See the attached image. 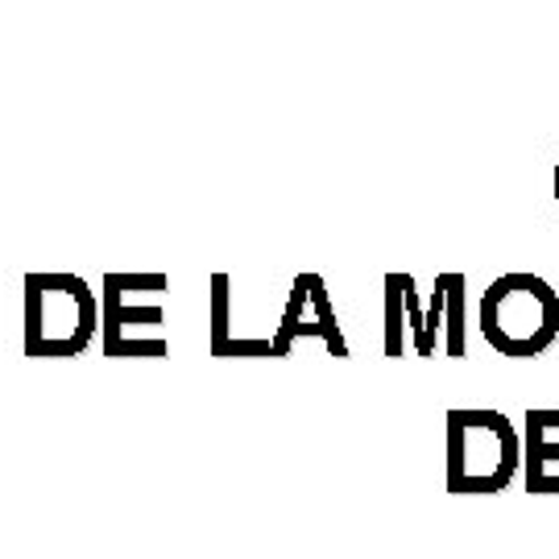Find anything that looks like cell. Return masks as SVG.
Masks as SVG:
<instances>
[{
    "label": "cell",
    "mask_w": 559,
    "mask_h": 559,
    "mask_svg": "<svg viewBox=\"0 0 559 559\" xmlns=\"http://www.w3.org/2000/svg\"><path fill=\"white\" fill-rule=\"evenodd\" d=\"M448 493H501L522 473V431L489 406L448 411Z\"/></svg>",
    "instance_id": "obj_1"
},
{
    "label": "cell",
    "mask_w": 559,
    "mask_h": 559,
    "mask_svg": "<svg viewBox=\"0 0 559 559\" xmlns=\"http://www.w3.org/2000/svg\"><path fill=\"white\" fill-rule=\"evenodd\" d=\"M480 336L501 357L531 360L547 353L559 336L556 286L531 270H510L480 295Z\"/></svg>",
    "instance_id": "obj_2"
},
{
    "label": "cell",
    "mask_w": 559,
    "mask_h": 559,
    "mask_svg": "<svg viewBox=\"0 0 559 559\" xmlns=\"http://www.w3.org/2000/svg\"><path fill=\"white\" fill-rule=\"evenodd\" d=\"M96 332V302L71 274L29 278V348L34 353H80Z\"/></svg>",
    "instance_id": "obj_3"
},
{
    "label": "cell",
    "mask_w": 559,
    "mask_h": 559,
    "mask_svg": "<svg viewBox=\"0 0 559 559\" xmlns=\"http://www.w3.org/2000/svg\"><path fill=\"white\" fill-rule=\"evenodd\" d=\"M302 336H320L332 357H348V344L340 336L336 311H332V299H328V282L320 274H299L295 286H290L278 336H274V357H286L290 344Z\"/></svg>",
    "instance_id": "obj_4"
},
{
    "label": "cell",
    "mask_w": 559,
    "mask_h": 559,
    "mask_svg": "<svg viewBox=\"0 0 559 559\" xmlns=\"http://www.w3.org/2000/svg\"><path fill=\"white\" fill-rule=\"evenodd\" d=\"M522 489L526 493H559V411L531 406L522 415Z\"/></svg>",
    "instance_id": "obj_5"
},
{
    "label": "cell",
    "mask_w": 559,
    "mask_h": 559,
    "mask_svg": "<svg viewBox=\"0 0 559 559\" xmlns=\"http://www.w3.org/2000/svg\"><path fill=\"white\" fill-rule=\"evenodd\" d=\"M406 340L419 357H436L427 340V316H423L419 290L411 274H385V357L399 360L406 353Z\"/></svg>",
    "instance_id": "obj_6"
},
{
    "label": "cell",
    "mask_w": 559,
    "mask_h": 559,
    "mask_svg": "<svg viewBox=\"0 0 559 559\" xmlns=\"http://www.w3.org/2000/svg\"><path fill=\"white\" fill-rule=\"evenodd\" d=\"M464 286L468 278L464 274H440L436 278V290H431V307H427V340L431 348L440 353V336L448 357H468V340H464Z\"/></svg>",
    "instance_id": "obj_7"
},
{
    "label": "cell",
    "mask_w": 559,
    "mask_h": 559,
    "mask_svg": "<svg viewBox=\"0 0 559 559\" xmlns=\"http://www.w3.org/2000/svg\"><path fill=\"white\" fill-rule=\"evenodd\" d=\"M556 203H559V162H556Z\"/></svg>",
    "instance_id": "obj_8"
}]
</instances>
